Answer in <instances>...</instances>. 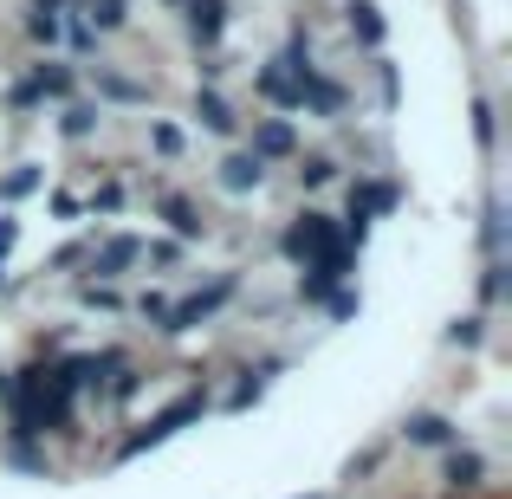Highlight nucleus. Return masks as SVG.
Instances as JSON below:
<instances>
[{
    "label": "nucleus",
    "mask_w": 512,
    "mask_h": 499,
    "mask_svg": "<svg viewBox=\"0 0 512 499\" xmlns=\"http://www.w3.org/2000/svg\"><path fill=\"white\" fill-rule=\"evenodd\" d=\"M20 240V221H0V260H7V247Z\"/></svg>",
    "instance_id": "c9c22d12"
},
{
    "label": "nucleus",
    "mask_w": 512,
    "mask_h": 499,
    "mask_svg": "<svg viewBox=\"0 0 512 499\" xmlns=\"http://www.w3.org/2000/svg\"><path fill=\"white\" fill-rule=\"evenodd\" d=\"M0 292H7V273H0Z\"/></svg>",
    "instance_id": "4c0bfd02"
},
{
    "label": "nucleus",
    "mask_w": 512,
    "mask_h": 499,
    "mask_svg": "<svg viewBox=\"0 0 512 499\" xmlns=\"http://www.w3.org/2000/svg\"><path fill=\"white\" fill-rule=\"evenodd\" d=\"M448 480L461 493H474L480 480H487V461H480V454H467V448H448Z\"/></svg>",
    "instance_id": "ddd939ff"
},
{
    "label": "nucleus",
    "mask_w": 512,
    "mask_h": 499,
    "mask_svg": "<svg viewBox=\"0 0 512 499\" xmlns=\"http://www.w3.org/2000/svg\"><path fill=\"white\" fill-rule=\"evenodd\" d=\"M33 104H46V98H39V85H33V78H26V85H13V111H33Z\"/></svg>",
    "instance_id": "2f4dec72"
},
{
    "label": "nucleus",
    "mask_w": 512,
    "mask_h": 499,
    "mask_svg": "<svg viewBox=\"0 0 512 499\" xmlns=\"http://www.w3.org/2000/svg\"><path fill=\"white\" fill-rule=\"evenodd\" d=\"M474 137H480V150H493V104L487 98H474Z\"/></svg>",
    "instance_id": "a878e982"
},
{
    "label": "nucleus",
    "mask_w": 512,
    "mask_h": 499,
    "mask_svg": "<svg viewBox=\"0 0 512 499\" xmlns=\"http://www.w3.org/2000/svg\"><path fill=\"white\" fill-rule=\"evenodd\" d=\"M98 98H111V104H150V91H143L137 78H117V72H98Z\"/></svg>",
    "instance_id": "dca6fc26"
},
{
    "label": "nucleus",
    "mask_w": 512,
    "mask_h": 499,
    "mask_svg": "<svg viewBox=\"0 0 512 499\" xmlns=\"http://www.w3.org/2000/svg\"><path fill=\"white\" fill-rule=\"evenodd\" d=\"M331 175H338V169H331V163H325V156H305V169H299V182H305V188H325V182H331Z\"/></svg>",
    "instance_id": "bb28decb"
},
{
    "label": "nucleus",
    "mask_w": 512,
    "mask_h": 499,
    "mask_svg": "<svg viewBox=\"0 0 512 499\" xmlns=\"http://www.w3.org/2000/svg\"><path fill=\"white\" fill-rule=\"evenodd\" d=\"M299 143H292V124H279V117H266V124H253V156H292Z\"/></svg>",
    "instance_id": "9b49d317"
},
{
    "label": "nucleus",
    "mask_w": 512,
    "mask_h": 499,
    "mask_svg": "<svg viewBox=\"0 0 512 499\" xmlns=\"http://www.w3.org/2000/svg\"><path fill=\"white\" fill-rule=\"evenodd\" d=\"M402 435H409L415 448H454V422H448V415H435V409L409 415V428H402Z\"/></svg>",
    "instance_id": "0eeeda50"
},
{
    "label": "nucleus",
    "mask_w": 512,
    "mask_h": 499,
    "mask_svg": "<svg viewBox=\"0 0 512 499\" xmlns=\"http://www.w3.org/2000/svg\"><path fill=\"white\" fill-rule=\"evenodd\" d=\"M500 292H506V260H500V253H493V260H487V273H480V299H500Z\"/></svg>",
    "instance_id": "4be33fe9"
},
{
    "label": "nucleus",
    "mask_w": 512,
    "mask_h": 499,
    "mask_svg": "<svg viewBox=\"0 0 512 499\" xmlns=\"http://www.w3.org/2000/svg\"><path fill=\"white\" fill-rule=\"evenodd\" d=\"M85 260H91V273H98V279H117V273H130V266L143 260V240L117 234V240H104V247L91 240V253H85Z\"/></svg>",
    "instance_id": "20e7f679"
},
{
    "label": "nucleus",
    "mask_w": 512,
    "mask_h": 499,
    "mask_svg": "<svg viewBox=\"0 0 512 499\" xmlns=\"http://www.w3.org/2000/svg\"><path fill=\"white\" fill-rule=\"evenodd\" d=\"M480 240H487V253H500V240H506V208H500V201H487V227H480Z\"/></svg>",
    "instance_id": "5701e85b"
},
{
    "label": "nucleus",
    "mask_w": 512,
    "mask_h": 499,
    "mask_svg": "<svg viewBox=\"0 0 512 499\" xmlns=\"http://www.w3.org/2000/svg\"><path fill=\"white\" fill-rule=\"evenodd\" d=\"M39 182H46V175H39V163H20L13 175H0V201H20V195H33Z\"/></svg>",
    "instance_id": "a211bd4d"
},
{
    "label": "nucleus",
    "mask_w": 512,
    "mask_h": 499,
    "mask_svg": "<svg viewBox=\"0 0 512 499\" xmlns=\"http://www.w3.org/2000/svg\"><path fill=\"white\" fill-rule=\"evenodd\" d=\"M312 499H331V493H312Z\"/></svg>",
    "instance_id": "58836bf2"
},
{
    "label": "nucleus",
    "mask_w": 512,
    "mask_h": 499,
    "mask_svg": "<svg viewBox=\"0 0 512 499\" xmlns=\"http://www.w3.org/2000/svg\"><path fill=\"white\" fill-rule=\"evenodd\" d=\"M33 85H39V98H72V85H78V78H72V65H33Z\"/></svg>",
    "instance_id": "4468645a"
},
{
    "label": "nucleus",
    "mask_w": 512,
    "mask_h": 499,
    "mask_svg": "<svg viewBox=\"0 0 512 499\" xmlns=\"http://www.w3.org/2000/svg\"><path fill=\"white\" fill-rule=\"evenodd\" d=\"M33 7H46V13H59V7H65V0H33Z\"/></svg>",
    "instance_id": "e433bc0d"
},
{
    "label": "nucleus",
    "mask_w": 512,
    "mask_h": 499,
    "mask_svg": "<svg viewBox=\"0 0 512 499\" xmlns=\"http://www.w3.org/2000/svg\"><path fill=\"white\" fill-rule=\"evenodd\" d=\"M91 208H98V214H117V208H124V188H117V182H104L98 195H91Z\"/></svg>",
    "instance_id": "c756f323"
},
{
    "label": "nucleus",
    "mask_w": 512,
    "mask_h": 499,
    "mask_svg": "<svg viewBox=\"0 0 512 499\" xmlns=\"http://www.w3.org/2000/svg\"><path fill=\"white\" fill-rule=\"evenodd\" d=\"M350 208H363V214H389V208H396V188H389V182H357V188H350Z\"/></svg>",
    "instance_id": "2eb2a0df"
},
{
    "label": "nucleus",
    "mask_w": 512,
    "mask_h": 499,
    "mask_svg": "<svg viewBox=\"0 0 512 499\" xmlns=\"http://www.w3.org/2000/svg\"><path fill=\"white\" fill-rule=\"evenodd\" d=\"M175 260H182V253H175L169 240H156V247H150V266H175Z\"/></svg>",
    "instance_id": "f704fd0d"
},
{
    "label": "nucleus",
    "mask_w": 512,
    "mask_h": 499,
    "mask_svg": "<svg viewBox=\"0 0 512 499\" xmlns=\"http://www.w3.org/2000/svg\"><path fill=\"white\" fill-rule=\"evenodd\" d=\"M221 182L234 188V195H247V188H260L266 182V156H253V150H234L221 163Z\"/></svg>",
    "instance_id": "423d86ee"
},
{
    "label": "nucleus",
    "mask_w": 512,
    "mask_h": 499,
    "mask_svg": "<svg viewBox=\"0 0 512 499\" xmlns=\"http://www.w3.org/2000/svg\"><path fill=\"white\" fill-rule=\"evenodd\" d=\"M260 98H273L279 111H299V78H292L286 65H266L260 72Z\"/></svg>",
    "instance_id": "9d476101"
},
{
    "label": "nucleus",
    "mask_w": 512,
    "mask_h": 499,
    "mask_svg": "<svg viewBox=\"0 0 512 499\" xmlns=\"http://www.w3.org/2000/svg\"><path fill=\"white\" fill-rule=\"evenodd\" d=\"M26 39H33V46H59V13L33 7V20H26Z\"/></svg>",
    "instance_id": "412c9836"
},
{
    "label": "nucleus",
    "mask_w": 512,
    "mask_h": 499,
    "mask_svg": "<svg viewBox=\"0 0 512 499\" xmlns=\"http://www.w3.org/2000/svg\"><path fill=\"white\" fill-rule=\"evenodd\" d=\"M350 33H357L363 39V46H383V33H389V26H383V13H376V0H350Z\"/></svg>",
    "instance_id": "f8f14e48"
},
{
    "label": "nucleus",
    "mask_w": 512,
    "mask_h": 499,
    "mask_svg": "<svg viewBox=\"0 0 512 499\" xmlns=\"http://www.w3.org/2000/svg\"><path fill=\"white\" fill-rule=\"evenodd\" d=\"M137 312H143V318H163V312H169V299H163V292H143Z\"/></svg>",
    "instance_id": "72a5a7b5"
},
{
    "label": "nucleus",
    "mask_w": 512,
    "mask_h": 499,
    "mask_svg": "<svg viewBox=\"0 0 512 499\" xmlns=\"http://www.w3.org/2000/svg\"><path fill=\"white\" fill-rule=\"evenodd\" d=\"M279 247H286L292 266H305V260H325V253H338L344 234H338V221H331V214H299V221L286 227V240H279Z\"/></svg>",
    "instance_id": "f03ea898"
},
{
    "label": "nucleus",
    "mask_w": 512,
    "mask_h": 499,
    "mask_svg": "<svg viewBox=\"0 0 512 499\" xmlns=\"http://www.w3.org/2000/svg\"><path fill=\"white\" fill-rule=\"evenodd\" d=\"M7 461H13V467H26V474H46V454H39V448H26V441H13V448H7Z\"/></svg>",
    "instance_id": "b1692460"
},
{
    "label": "nucleus",
    "mask_w": 512,
    "mask_h": 499,
    "mask_svg": "<svg viewBox=\"0 0 512 499\" xmlns=\"http://www.w3.org/2000/svg\"><path fill=\"white\" fill-rule=\"evenodd\" d=\"M85 13H91V26H98V33H117V26L130 20L124 0H85Z\"/></svg>",
    "instance_id": "6ab92c4d"
},
{
    "label": "nucleus",
    "mask_w": 512,
    "mask_h": 499,
    "mask_svg": "<svg viewBox=\"0 0 512 499\" xmlns=\"http://www.w3.org/2000/svg\"><path fill=\"white\" fill-rule=\"evenodd\" d=\"M201 415H208V396H201V389H188V396H182V402H169V409H163V415H150V422H143V428H137V435H130V441H124V448H117V461H137V454H143V448H156V441H169V435H175V428H188V422H201Z\"/></svg>",
    "instance_id": "f257e3e1"
},
{
    "label": "nucleus",
    "mask_w": 512,
    "mask_h": 499,
    "mask_svg": "<svg viewBox=\"0 0 512 499\" xmlns=\"http://www.w3.org/2000/svg\"><path fill=\"white\" fill-rule=\"evenodd\" d=\"M221 33H227V0H188V39L214 46Z\"/></svg>",
    "instance_id": "39448f33"
},
{
    "label": "nucleus",
    "mask_w": 512,
    "mask_h": 499,
    "mask_svg": "<svg viewBox=\"0 0 512 499\" xmlns=\"http://www.w3.org/2000/svg\"><path fill=\"white\" fill-rule=\"evenodd\" d=\"M85 253H91V240H65V247L52 253L46 266H52V273H65V266H78V260H85Z\"/></svg>",
    "instance_id": "393cba45"
},
{
    "label": "nucleus",
    "mask_w": 512,
    "mask_h": 499,
    "mask_svg": "<svg viewBox=\"0 0 512 499\" xmlns=\"http://www.w3.org/2000/svg\"><path fill=\"white\" fill-rule=\"evenodd\" d=\"M59 130H65L72 143H78V137H91V130H98V104H72V111L59 117Z\"/></svg>",
    "instance_id": "aec40b11"
},
{
    "label": "nucleus",
    "mask_w": 512,
    "mask_h": 499,
    "mask_svg": "<svg viewBox=\"0 0 512 499\" xmlns=\"http://www.w3.org/2000/svg\"><path fill=\"white\" fill-rule=\"evenodd\" d=\"M234 286H240V279H234V273H221V279H214V286H208V292H195V299H182V305H169V312H163V318H156V331H163V337H188V331H195V325H201V318H214V312H221V305H227V299H234Z\"/></svg>",
    "instance_id": "7ed1b4c3"
},
{
    "label": "nucleus",
    "mask_w": 512,
    "mask_h": 499,
    "mask_svg": "<svg viewBox=\"0 0 512 499\" xmlns=\"http://www.w3.org/2000/svg\"><path fill=\"white\" fill-rule=\"evenodd\" d=\"M195 117H201V124H208L214 130V137H234V130H240V117H234V104H227L221 98V91H195Z\"/></svg>",
    "instance_id": "6e6552de"
},
{
    "label": "nucleus",
    "mask_w": 512,
    "mask_h": 499,
    "mask_svg": "<svg viewBox=\"0 0 512 499\" xmlns=\"http://www.w3.org/2000/svg\"><path fill=\"white\" fill-rule=\"evenodd\" d=\"M448 344L474 350V344H480V318H461V325H448Z\"/></svg>",
    "instance_id": "c85d7f7f"
},
{
    "label": "nucleus",
    "mask_w": 512,
    "mask_h": 499,
    "mask_svg": "<svg viewBox=\"0 0 512 499\" xmlns=\"http://www.w3.org/2000/svg\"><path fill=\"white\" fill-rule=\"evenodd\" d=\"M150 143H156L163 156H182V130H175V124H156V130H150Z\"/></svg>",
    "instance_id": "cd10ccee"
},
{
    "label": "nucleus",
    "mask_w": 512,
    "mask_h": 499,
    "mask_svg": "<svg viewBox=\"0 0 512 499\" xmlns=\"http://www.w3.org/2000/svg\"><path fill=\"white\" fill-rule=\"evenodd\" d=\"M325 305H331V318H357V292H331Z\"/></svg>",
    "instance_id": "473e14b6"
},
{
    "label": "nucleus",
    "mask_w": 512,
    "mask_h": 499,
    "mask_svg": "<svg viewBox=\"0 0 512 499\" xmlns=\"http://www.w3.org/2000/svg\"><path fill=\"white\" fill-rule=\"evenodd\" d=\"M78 299H85V305H98V312H117V292H111V286H85Z\"/></svg>",
    "instance_id": "7c9ffc66"
},
{
    "label": "nucleus",
    "mask_w": 512,
    "mask_h": 499,
    "mask_svg": "<svg viewBox=\"0 0 512 499\" xmlns=\"http://www.w3.org/2000/svg\"><path fill=\"white\" fill-rule=\"evenodd\" d=\"M163 214H169V227H175L182 240H201V234H208V227H201V214H195V201H182V195H169Z\"/></svg>",
    "instance_id": "f3484780"
},
{
    "label": "nucleus",
    "mask_w": 512,
    "mask_h": 499,
    "mask_svg": "<svg viewBox=\"0 0 512 499\" xmlns=\"http://www.w3.org/2000/svg\"><path fill=\"white\" fill-rule=\"evenodd\" d=\"M338 286H344V279L331 273L325 260H305V266H299V305H325Z\"/></svg>",
    "instance_id": "1a4fd4ad"
}]
</instances>
